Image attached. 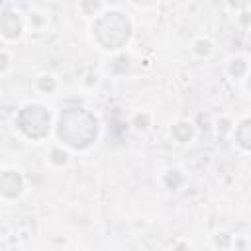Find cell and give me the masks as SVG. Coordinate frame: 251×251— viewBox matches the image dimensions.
<instances>
[{
	"label": "cell",
	"mask_w": 251,
	"mask_h": 251,
	"mask_svg": "<svg viewBox=\"0 0 251 251\" xmlns=\"http://www.w3.org/2000/svg\"><path fill=\"white\" fill-rule=\"evenodd\" d=\"M98 126H96V118L84 110V108H69L61 114L59 120V137L75 147V149H84L88 147L94 137H96Z\"/></svg>",
	"instance_id": "cell-1"
},
{
	"label": "cell",
	"mask_w": 251,
	"mask_h": 251,
	"mask_svg": "<svg viewBox=\"0 0 251 251\" xmlns=\"http://www.w3.org/2000/svg\"><path fill=\"white\" fill-rule=\"evenodd\" d=\"M129 31H131V25L127 22L126 16L118 14V12H110L106 16H102L96 25H94V33H96V39L106 47V49H116V47H122L127 37H129Z\"/></svg>",
	"instance_id": "cell-2"
},
{
	"label": "cell",
	"mask_w": 251,
	"mask_h": 251,
	"mask_svg": "<svg viewBox=\"0 0 251 251\" xmlns=\"http://www.w3.org/2000/svg\"><path fill=\"white\" fill-rule=\"evenodd\" d=\"M18 126L27 137L39 139L49 131V112L41 106H25L18 114Z\"/></svg>",
	"instance_id": "cell-3"
},
{
	"label": "cell",
	"mask_w": 251,
	"mask_h": 251,
	"mask_svg": "<svg viewBox=\"0 0 251 251\" xmlns=\"http://www.w3.org/2000/svg\"><path fill=\"white\" fill-rule=\"evenodd\" d=\"M0 188H2V194H4V196L14 198V196H16V194H20V190H22V176H20L18 173L6 171V173L2 175Z\"/></svg>",
	"instance_id": "cell-4"
},
{
	"label": "cell",
	"mask_w": 251,
	"mask_h": 251,
	"mask_svg": "<svg viewBox=\"0 0 251 251\" xmlns=\"http://www.w3.org/2000/svg\"><path fill=\"white\" fill-rule=\"evenodd\" d=\"M2 33L6 35V37H16L18 33H20V29H22V24H20V18L16 16V14H4L2 16Z\"/></svg>",
	"instance_id": "cell-5"
},
{
	"label": "cell",
	"mask_w": 251,
	"mask_h": 251,
	"mask_svg": "<svg viewBox=\"0 0 251 251\" xmlns=\"http://www.w3.org/2000/svg\"><path fill=\"white\" fill-rule=\"evenodd\" d=\"M237 141L241 147L251 149V120H245L237 127Z\"/></svg>",
	"instance_id": "cell-6"
},
{
	"label": "cell",
	"mask_w": 251,
	"mask_h": 251,
	"mask_svg": "<svg viewBox=\"0 0 251 251\" xmlns=\"http://www.w3.org/2000/svg\"><path fill=\"white\" fill-rule=\"evenodd\" d=\"M173 135H175L178 141H188V139L192 137V127H190V124H186V122L176 124V126L173 127Z\"/></svg>",
	"instance_id": "cell-7"
},
{
	"label": "cell",
	"mask_w": 251,
	"mask_h": 251,
	"mask_svg": "<svg viewBox=\"0 0 251 251\" xmlns=\"http://www.w3.org/2000/svg\"><path fill=\"white\" fill-rule=\"evenodd\" d=\"M229 71H231V75H241V73L245 71V63L237 59V61H233V65H231V69H229Z\"/></svg>",
	"instance_id": "cell-8"
},
{
	"label": "cell",
	"mask_w": 251,
	"mask_h": 251,
	"mask_svg": "<svg viewBox=\"0 0 251 251\" xmlns=\"http://www.w3.org/2000/svg\"><path fill=\"white\" fill-rule=\"evenodd\" d=\"M196 51H198V53H204V55H206V53L210 51V45H208L206 41H198V43H196Z\"/></svg>",
	"instance_id": "cell-9"
},
{
	"label": "cell",
	"mask_w": 251,
	"mask_h": 251,
	"mask_svg": "<svg viewBox=\"0 0 251 251\" xmlns=\"http://www.w3.org/2000/svg\"><path fill=\"white\" fill-rule=\"evenodd\" d=\"M39 86L43 88V90H53L55 88V82L49 78V80H45V78H41V82H39Z\"/></svg>",
	"instance_id": "cell-10"
},
{
	"label": "cell",
	"mask_w": 251,
	"mask_h": 251,
	"mask_svg": "<svg viewBox=\"0 0 251 251\" xmlns=\"http://www.w3.org/2000/svg\"><path fill=\"white\" fill-rule=\"evenodd\" d=\"M65 153H61V151H53V159L57 161V163H65Z\"/></svg>",
	"instance_id": "cell-11"
},
{
	"label": "cell",
	"mask_w": 251,
	"mask_h": 251,
	"mask_svg": "<svg viewBox=\"0 0 251 251\" xmlns=\"http://www.w3.org/2000/svg\"><path fill=\"white\" fill-rule=\"evenodd\" d=\"M229 4L235 6V8H243V6L247 4V0H229Z\"/></svg>",
	"instance_id": "cell-12"
},
{
	"label": "cell",
	"mask_w": 251,
	"mask_h": 251,
	"mask_svg": "<svg viewBox=\"0 0 251 251\" xmlns=\"http://www.w3.org/2000/svg\"><path fill=\"white\" fill-rule=\"evenodd\" d=\"M135 122H137V124H147V116H137Z\"/></svg>",
	"instance_id": "cell-13"
},
{
	"label": "cell",
	"mask_w": 251,
	"mask_h": 251,
	"mask_svg": "<svg viewBox=\"0 0 251 251\" xmlns=\"http://www.w3.org/2000/svg\"><path fill=\"white\" fill-rule=\"evenodd\" d=\"M249 88H251V80H249Z\"/></svg>",
	"instance_id": "cell-14"
}]
</instances>
